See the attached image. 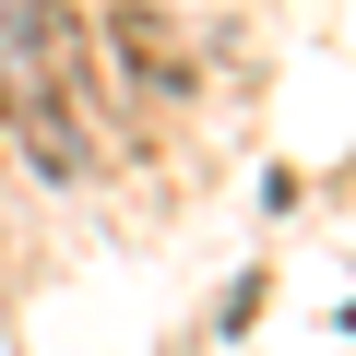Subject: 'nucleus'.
Listing matches in <instances>:
<instances>
[{
	"label": "nucleus",
	"mask_w": 356,
	"mask_h": 356,
	"mask_svg": "<svg viewBox=\"0 0 356 356\" xmlns=\"http://www.w3.org/2000/svg\"><path fill=\"white\" fill-rule=\"evenodd\" d=\"M0 48H13L36 83H83V24H72V0H13Z\"/></svg>",
	"instance_id": "obj_2"
},
{
	"label": "nucleus",
	"mask_w": 356,
	"mask_h": 356,
	"mask_svg": "<svg viewBox=\"0 0 356 356\" xmlns=\"http://www.w3.org/2000/svg\"><path fill=\"white\" fill-rule=\"evenodd\" d=\"M107 60H119L143 95H191V72H202L191 24H178V13H154V0H119V13H107Z\"/></svg>",
	"instance_id": "obj_1"
}]
</instances>
